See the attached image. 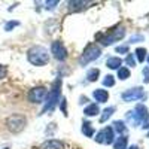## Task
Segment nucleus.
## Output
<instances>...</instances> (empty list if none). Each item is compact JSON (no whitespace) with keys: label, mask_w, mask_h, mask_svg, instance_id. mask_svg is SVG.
<instances>
[{"label":"nucleus","mask_w":149,"mask_h":149,"mask_svg":"<svg viewBox=\"0 0 149 149\" xmlns=\"http://www.w3.org/2000/svg\"><path fill=\"white\" fill-rule=\"evenodd\" d=\"M40 149H64V143L57 139H49L42 143Z\"/></svg>","instance_id":"nucleus-11"},{"label":"nucleus","mask_w":149,"mask_h":149,"mask_svg":"<svg viewBox=\"0 0 149 149\" xmlns=\"http://www.w3.org/2000/svg\"><path fill=\"white\" fill-rule=\"evenodd\" d=\"M95 142L97 143H102V145H110L113 143L115 139V131L112 130V127H104L103 130H100L95 134Z\"/></svg>","instance_id":"nucleus-6"},{"label":"nucleus","mask_w":149,"mask_h":149,"mask_svg":"<svg viewBox=\"0 0 149 149\" xmlns=\"http://www.w3.org/2000/svg\"><path fill=\"white\" fill-rule=\"evenodd\" d=\"M82 133L86 136V137H93L94 136V128H93V124L88 121H84L82 122Z\"/></svg>","instance_id":"nucleus-16"},{"label":"nucleus","mask_w":149,"mask_h":149,"mask_svg":"<svg viewBox=\"0 0 149 149\" xmlns=\"http://www.w3.org/2000/svg\"><path fill=\"white\" fill-rule=\"evenodd\" d=\"M124 36H125V27H124V26H118V27L112 29V30H109V31H106V33H98V34L95 36V39L100 42L102 45L109 46V45H112V43L121 40Z\"/></svg>","instance_id":"nucleus-2"},{"label":"nucleus","mask_w":149,"mask_h":149,"mask_svg":"<svg viewBox=\"0 0 149 149\" xmlns=\"http://www.w3.org/2000/svg\"><path fill=\"white\" fill-rule=\"evenodd\" d=\"M127 145H128V137L127 136H119L118 140L113 145V149H127Z\"/></svg>","instance_id":"nucleus-17"},{"label":"nucleus","mask_w":149,"mask_h":149,"mask_svg":"<svg viewBox=\"0 0 149 149\" xmlns=\"http://www.w3.org/2000/svg\"><path fill=\"white\" fill-rule=\"evenodd\" d=\"M103 85L104 86H113L115 85V78L112 74H107V76L103 79Z\"/></svg>","instance_id":"nucleus-23"},{"label":"nucleus","mask_w":149,"mask_h":149,"mask_svg":"<svg viewBox=\"0 0 149 149\" xmlns=\"http://www.w3.org/2000/svg\"><path fill=\"white\" fill-rule=\"evenodd\" d=\"M125 63H127L128 66H131V67H134V66H136V58H134V55H133V54H128V55H127Z\"/></svg>","instance_id":"nucleus-26"},{"label":"nucleus","mask_w":149,"mask_h":149,"mask_svg":"<svg viewBox=\"0 0 149 149\" xmlns=\"http://www.w3.org/2000/svg\"><path fill=\"white\" fill-rule=\"evenodd\" d=\"M100 55H102L100 46H97L95 43H88L85 46L84 52L81 54V57H79V64L81 66H86L88 63H91V61L100 58Z\"/></svg>","instance_id":"nucleus-4"},{"label":"nucleus","mask_w":149,"mask_h":149,"mask_svg":"<svg viewBox=\"0 0 149 149\" xmlns=\"http://www.w3.org/2000/svg\"><path fill=\"white\" fill-rule=\"evenodd\" d=\"M113 112H115V107L113 106H109V107H106L104 110H103V115L100 116V122H106L112 115H113Z\"/></svg>","instance_id":"nucleus-19"},{"label":"nucleus","mask_w":149,"mask_h":149,"mask_svg":"<svg viewBox=\"0 0 149 149\" xmlns=\"http://www.w3.org/2000/svg\"><path fill=\"white\" fill-rule=\"evenodd\" d=\"M27 60L33 66H45L49 61V54L48 49L43 46H33L27 51Z\"/></svg>","instance_id":"nucleus-3"},{"label":"nucleus","mask_w":149,"mask_h":149,"mask_svg":"<svg viewBox=\"0 0 149 149\" xmlns=\"http://www.w3.org/2000/svg\"><path fill=\"white\" fill-rule=\"evenodd\" d=\"M57 5H58L57 0H52V2H46V3H45V9H46V10H54Z\"/></svg>","instance_id":"nucleus-25"},{"label":"nucleus","mask_w":149,"mask_h":149,"mask_svg":"<svg viewBox=\"0 0 149 149\" xmlns=\"http://www.w3.org/2000/svg\"><path fill=\"white\" fill-rule=\"evenodd\" d=\"M3 149H9V148H3Z\"/></svg>","instance_id":"nucleus-33"},{"label":"nucleus","mask_w":149,"mask_h":149,"mask_svg":"<svg viewBox=\"0 0 149 149\" xmlns=\"http://www.w3.org/2000/svg\"><path fill=\"white\" fill-rule=\"evenodd\" d=\"M93 97H94V100L98 102V103H106L107 98H109V93L106 90H103V88H98V90H94Z\"/></svg>","instance_id":"nucleus-12"},{"label":"nucleus","mask_w":149,"mask_h":149,"mask_svg":"<svg viewBox=\"0 0 149 149\" xmlns=\"http://www.w3.org/2000/svg\"><path fill=\"white\" fill-rule=\"evenodd\" d=\"M118 78H119L121 81L128 79V78H130V70H128L127 67H119V69H118Z\"/></svg>","instance_id":"nucleus-21"},{"label":"nucleus","mask_w":149,"mask_h":149,"mask_svg":"<svg viewBox=\"0 0 149 149\" xmlns=\"http://www.w3.org/2000/svg\"><path fill=\"white\" fill-rule=\"evenodd\" d=\"M122 100L124 102H134V100H142V98L146 97L143 88H140V86H134V88H130L127 91L122 93Z\"/></svg>","instance_id":"nucleus-7"},{"label":"nucleus","mask_w":149,"mask_h":149,"mask_svg":"<svg viewBox=\"0 0 149 149\" xmlns=\"http://www.w3.org/2000/svg\"><path fill=\"white\" fill-rule=\"evenodd\" d=\"M146 54H148V52H146L145 48H137V49H136V58H137L139 63H143V61H145Z\"/></svg>","instance_id":"nucleus-22"},{"label":"nucleus","mask_w":149,"mask_h":149,"mask_svg":"<svg viewBox=\"0 0 149 149\" xmlns=\"http://www.w3.org/2000/svg\"><path fill=\"white\" fill-rule=\"evenodd\" d=\"M46 88L45 86H34L29 93V100L30 103H43L46 98Z\"/></svg>","instance_id":"nucleus-8"},{"label":"nucleus","mask_w":149,"mask_h":149,"mask_svg":"<svg viewBox=\"0 0 149 149\" xmlns=\"http://www.w3.org/2000/svg\"><path fill=\"white\" fill-rule=\"evenodd\" d=\"M26 124H27V119L24 115H19V113H15V115H10L8 119H6V127L10 133H21L24 128H26Z\"/></svg>","instance_id":"nucleus-5"},{"label":"nucleus","mask_w":149,"mask_h":149,"mask_svg":"<svg viewBox=\"0 0 149 149\" xmlns=\"http://www.w3.org/2000/svg\"><path fill=\"white\" fill-rule=\"evenodd\" d=\"M60 94H61V78L58 76V78L55 79V82L52 84L51 91L46 94L42 113H46V112H52V110H54V107H55L57 103L60 102Z\"/></svg>","instance_id":"nucleus-1"},{"label":"nucleus","mask_w":149,"mask_h":149,"mask_svg":"<svg viewBox=\"0 0 149 149\" xmlns=\"http://www.w3.org/2000/svg\"><path fill=\"white\" fill-rule=\"evenodd\" d=\"M148 61H149V57H148Z\"/></svg>","instance_id":"nucleus-34"},{"label":"nucleus","mask_w":149,"mask_h":149,"mask_svg":"<svg viewBox=\"0 0 149 149\" xmlns=\"http://www.w3.org/2000/svg\"><path fill=\"white\" fill-rule=\"evenodd\" d=\"M17 26H19V22H18V21H9V22H6L5 30H6V31H10L12 29H15Z\"/></svg>","instance_id":"nucleus-24"},{"label":"nucleus","mask_w":149,"mask_h":149,"mask_svg":"<svg viewBox=\"0 0 149 149\" xmlns=\"http://www.w3.org/2000/svg\"><path fill=\"white\" fill-rule=\"evenodd\" d=\"M127 149H139V148H137V146H136V145H133L131 148H127Z\"/></svg>","instance_id":"nucleus-32"},{"label":"nucleus","mask_w":149,"mask_h":149,"mask_svg":"<svg viewBox=\"0 0 149 149\" xmlns=\"http://www.w3.org/2000/svg\"><path fill=\"white\" fill-rule=\"evenodd\" d=\"M98 113H100V109H98V106L95 103L88 104V106L84 109V115H86V116H95Z\"/></svg>","instance_id":"nucleus-15"},{"label":"nucleus","mask_w":149,"mask_h":149,"mask_svg":"<svg viewBox=\"0 0 149 149\" xmlns=\"http://www.w3.org/2000/svg\"><path fill=\"white\" fill-rule=\"evenodd\" d=\"M139 40H143V36L137 34V36H131V37H130V42H131V43H134V42H139Z\"/></svg>","instance_id":"nucleus-30"},{"label":"nucleus","mask_w":149,"mask_h":149,"mask_svg":"<svg viewBox=\"0 0 149 149\" xmlns=\"http://www.w3.org/2000/svg\"><path fill=\"white\" fill-rule=\"evenodd\" d=\"M143 76H145L143 82L145 84H149V67H143Z\"/></svg>","instance_id":"nucleus-28"},{"label":"nucleus","mask_w":149,"mask_h":149,"mask_svg":"<svg viewBox=\"0 0 149 149\" xmlns=\"http://www.w3.org/2000/svg\"><path fill=\"white\" fill-rule=\"evenodd\" d=\"M112 130H115L119 136H124V133L127 131V127H125V124H124V121H115L113 122V128Z\"/></svg>","instance_id":"nucleus-18"},{"label":"nucleus","mask_w":149,"mask_h":149,"mask_svg":"<svg viewBox=\"0 0 149 149\" xmlns=\"http://www.w3.org/2000/svg\"><path fill=\"white\" fill-rule=\"evenodd\" d=\"M88 5H91V2H82V0H73V2H69V12H81L84 10Z\"/></svg>","instance_id":"nucleus-10"},{"label":"nucleus","mask_w":149,"mask_h":149,"mask_svg":"<svg viewBox=\"0 0 149 149\" xmlns=\"http://www.w3.org/2000/svg\"><path fill=\"white\" fill-rule=\"evenodd\" d=\"M98 76H100V70H98V69H90L88 73H86V79H88L90 82L97 81Z\"/></svg>","instance_id":"nucleus-20"},{"label":"nucleus","mask_w":149,"mask_h":149,"mask_svg":"<svg viewBox=\"0 0 149 149\" xmlns=\"http://www.w3.org/2000/svg\"><path fill=\"white\" fill-rule=\"evenodd\" d=\"M6 74H8V69H6V66L0 64V79L6 78Z\"/></svg>","instance_id":"nucleus-27"},{"label":"nucleus","mask_w":149,"mask_h":149,"mask_svg":"<svg viewBox=\"0 0 149 149\" xmlns=\"http://www.w3.org/2000/svg\"><path fill=\"white\" fill-rule=\"evenodd\" d=\"M121 64H122V60L119 57H109L107 61H106V66L109 69H112V70H115V69L118 70L121 67Z\"/></svg>","instance_id":"nucleus-14"},{"label":"nucleus","mask_w":149,"mask_h":149,"mask_svg":"<svg viewBox=\"0 0 149 149\" xmlns=\"http://www.w3.org/2000/svg\"><path fill=\"white\" fill-rule=\"evenodd\" d=\"M51 52H52L54 58L58 60V61H64V60L67 58V49H66L64 43L61 42V40L52 42V45H51Z\"/></svg>","instance_id":"nucleus-9"},{"label":"nucleus","mask_w":149,"mask_h":149,"mask_svg":"<svg viewBox=\"0 0 149 149\" xmlns=\"http://www.w3.org/2000/svg\"><path fill=\"white\" fill-rule=\"evenodd\" d=\"M134 113L139 116V119L143 122L148 116H149V113H148V107L145 106V104H137L136 106V109H134Z\"/></svg>","instance_id":"nucleus-13"},{"label":"nucleus","mask_w":149,"mask_h":149,"mask_svg":"<svg viewBox=\"0 0 149 149\" xmlns=\"http://www.w3.org/2000/svg\"><path fill=\"white\" fill-rule=\"evenodd\" d=\"M61 110H63L64 115H67V110H66V98H63V100H61Z\"/></svg>","instance_id":"nucleus-31"},{"label":"nucleus","mask_w":149,"mask_h":149,"mask_svg":"<svg viewBox=\"0 0 149 149\" xmlns=\"http://www.w3.org/2000/svg\"><path fill=\"white\" fill-rule=\"evenodd\" d=\"M116 52H119V54H127V52H128V46H116Z\"/></svg>","instance_id":"nucleus-29"}]
</instances>
